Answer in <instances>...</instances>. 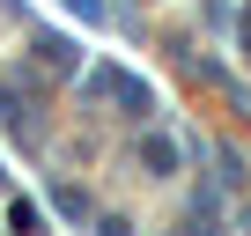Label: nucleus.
<instances>
[{
  "instance_id": "f03ea898",
  "label": "nucleus",
  "mask_w": 251,
  "mask_h": 236,
  "mask_svg": "<svg viewBox=\"0 0 251 236\" xmlns=\"http://www.w3.org/2000/svg\"><path fill=\"white\" fill-rule=\"evenodd\" d=\"M141 155H148L155 170H170V163H177V148H170V141H155V133H148V148H141Z\"/></svg>"
},
{
  "instance_id": "f257e3e1",
  "label": "nucleus",
  "mask_w": 251,
  "mask_h": 236,
  "mask_svg": "<svg viewBox=\"0 0 251 236\" xmlns=\"http://www.w3.org/2000/svg\"><path fill=\"white\" fill-rule=\"evenodd\" d=\"M37 52H45V67H52V74H67V67H74V45H67V37H37Z\"/></svg>"
},
{
  "instance_id": "7ed1b4c3",
  "label": "nucleus",
  "mask_w": 251,
  "mask_h": 236,
  "mask_svg": "<svg viewBox=\"0 0 251 236\" xmlns=\"http://www.w3.org/2000/svg\"><path fill=\"white\" fill-rule=\"evenodd\" d=\"M74 15H89V23H96V15H103V0H74Z\"/></svg>"
}]
</instances>
